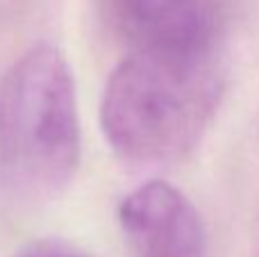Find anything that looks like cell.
Here are the masks:
<instances>
[{
  "label": "cell",
  "mask_w": 259,
  "mask_h": 257,
  "mask_svg": "<svg viewBox=\"0 0 259 257\" xmlns=\"http://www.w3.org/2000/svg\"><path fill=\"white\" fill-rule=\"evenodd\" d=\"M127 53L173 59H223L225 0H103Z\"/></svg>",
  "instance_id": "3"
},
{
  "label": "cell",
  "mask_w": 259,
  "mask_h": 257,
  "mask_svg": "<svg viewBox=\"0 0 259 257\" xmlns=\"http://www.w3.org/2000/svg\"><path fill=\"white\" fill-rule=\"evenodd\" d=\"M223 94V59L127 53L103 91V135L127 162H178L202 141Z\"/></svg>",
  "instance_id": "1"
},
{
  "label": "cell",
  "mask_w": 259,
  "mask_h": 257,
  "mask_svg": "<svg viewBox=\"0 0 259 257\" xmlns=\"http://www.w3.org/2000/svg\"><path fill=\"white\" fill-rule=\"evenodd\" d=\"M80 157L75 77L57 46L39 44L0 80V176L18 196L53 198L75 178Z\"/></svg>",
  "instance_id": "2"
},
{
  "label": "cell",
  "mask_w": 259,
  "mask_h": 257,
  "mask_svg": "<svg viewBox=\"0 0 259 257\" xmlns=\"http://www.w3.org/2000/svg\"><path fill=\"white\" fill-rule=\"evenodd\" d=\"M16 257H84V255L73 253V250L64 248V246L36 244V246H30L27 250H23V253H18Z\"/></svg>",
  "instance_id": "5"
},
{
  "label": "cell",
  "mask_w": 259,
  "mask_h": 257,
  "mask_svg": "<svg viewBox=\"0 0 259 257\" xmlns=\"http://www.w3.org/2000/svg\"><path fill=\"white\" fill-rule=\"evenodd\" d=\"M257 130H259V118H257Z\"/></svg>",
  "instance_id": "6"
},
{
  "label": "cell",
  "mask_w": 259,
  "mask_h": 257,
  "mask_svg": "<svg viewBox=\"0 0 259 257\" xmlns=\"http://www.w3.org/2000/svg\"><path fill=\"white\" fill-rule=\"evenodd\" d=\"M118 226L134 257H205V223L184 191L148 180L118 203Z\"/></svg>",
  "instance_id": "4"
}]
</instances>
